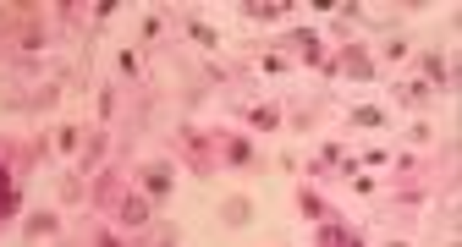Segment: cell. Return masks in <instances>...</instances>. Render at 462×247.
Here are the masks:
<instances>
[{
  "instance_id": "obj_1",
  "label": "cell",
  "mask_w": 462,
  "mask_h": 247,
  "mask_svg": "<svg viewBox=\"0 0 462 247\" xmlns=\"http://www.w3.org/2000/svg\"><path fill=\"white\" fill-rule=\"evenodd\" d=\"M121 220H127V226H144V220H149L144 198H127V203H121Z\"/></svg>"
}]
</instances>
